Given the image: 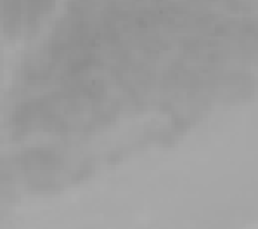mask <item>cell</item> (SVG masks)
Returning <instances> with one entry per match:
<instances>
[{"label":"cell","instance_id":"6da1fadb","mask_svg":"<svg viewBox=\"0 0 258 229\" xmlns=\"http://www.w3.org/2000/svg\"><path fill=\"white\" fill-rule=\"evenodd\" d=\"M47 0H6L4 16L11 18V28L14 33L18 31H30L35 28V23H40L43 18Z\"/></svg>","mask_w":258,"mask_h":229}]
</instances>
